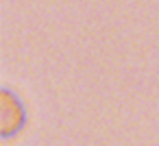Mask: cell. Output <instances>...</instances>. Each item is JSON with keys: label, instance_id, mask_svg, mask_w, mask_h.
Masks as SVG:
<instances>
[{"label": "cell", "instance_id": "1", "mask_svg": "<svg viewBox=\"0 0 159 146\" xmlns=\"http://www.w3.org/2000/svg\"><path fill=\"white\" fill-rule=\"evenodd\" d=\"M24 120L26 113L20 98L5 87L0 92V133L2 137H11L13 133H18L24 126Z\"/></svg>", "mask_w": 159, "mask_h": 146}]
</instances>
